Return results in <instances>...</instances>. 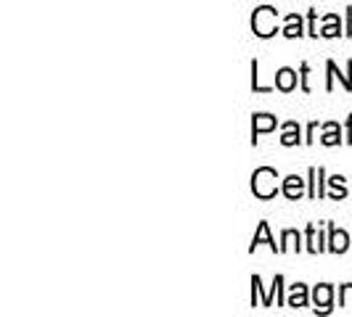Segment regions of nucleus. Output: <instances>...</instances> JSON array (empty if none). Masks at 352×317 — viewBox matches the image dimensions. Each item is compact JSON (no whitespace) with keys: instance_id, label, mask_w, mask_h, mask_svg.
I'll return each instance as SVG.
<instances>
[{"instance_id":"10","label":"nucleus","mask_w":352,"mask_h":317,"mask_svg":"<svg viewBox=\"0 0 352 317\" xmlns=\"http://www.w3.org/2000/svg\"><path fill=\"white\" fill-rule=\"evenodd\" d=\"M289 307H307V288L297 283L292 285V294H289Z\"/></svg>"},{"instance_id":"7","label":"nucleus","mask_w":352,"mask_h":317,"mask_svg":"<svg viewBox=\"0 0 352 317\" xmlns=\"http://www.w3.org/2000/svg\"><path fill=\"white\" fill-rule=\"evenodd\" d=\"M331 294H334V291H331V285H326V283H323V285H318L316 288V294H313V299H316V309H320V312H329V309H331Z\"/></svg>"},{"instance_id":"6","label":"nucleus","mask_w":352,"mask_h":317,"mask_svg":"<svg viewBox=\"0 0 352 317\" xmlns=\"http://www.w3.org/2000/svg\"><path fill=\"white\" fill-rule=\"evenodd\" d=\"M350 246V238H347V233L344 230H336L331 228V238H329V251H334V254H344Z\"/></svg>"},{"instance_id":"12","label":"nucleus","mask_w":352,"mask_h":317,"mask_svg":"<svg viewBox=\"0 0 352 317\" xmlns=\"http://www.w3.org/2000/svg\"><path fill=\"white\" fill-rule=\"evenodd\" d=\"M320 141H323V145H339V141H342V138H339V127H336L334 122L326 124V135H323Z\"/></svg>"},{"instance_id":"4","label":"nucleus","mask_w":352,"mask_h":317,"mask_svg":"<svg viewBox=\"0 0 352 317\" xmlns=\"http://www.w3.org/2000/svg\"><path fill=\"white\" fill-rule=\"evenodd\" d=\"M302 191H305V180L297 175H289L286 180H283V196L286 198H292V201H297L302 196Z\"/></svg>"},{"instance_id":"11","label":"nucleus","mask_w":352,"mask_h":317,"mask_svg":"<svg viewBox=\"0 0 352 317\" xmlns=\"http://www.w3.org/2000/svg\"><path fill=\"white\" fill-rule=\"evenodd\" d=\"M283 35L286 37H300L302 35V19L300 16H286V27H283Z\"/></svg>"},{"instance_id":"9","label":"nucleus","mask_w":352,"mask_h":317,"mask_svg":"<svg viewBox=\"0 0 352 317\" xmlns=\"http://www.w3.org/2000/svg\"><path fill=\"white\" fill-rule=\"evenodd\" d=\"M281 143H283V145H297V143H300V124H297V122L283 124Z\"/></svg>"},{"instance_id":"14","label":"nucleus","mask_w":352,"mask_h":317,"mask_svg":"<svg viewBox=\"0 0 352 317\" xmlns=\"http://www.w3.org/2000/svg\"><path fill=\"white\" fill-rule=\"evenodd\" d=\"M326 21H329V27H326V30H323L320 35H323V37H336V35H339V27H336V21H339V19H336V16H329Z\"/></svg>"},{"instance_id":"1","label":"nucleus","mask_w":352,"mask_h":317,"mask_svg":"<svg viewBox=\"0 0 352 317\" xmlns=\"http://www.w3.org/2000/svg\"><path fill=\"white\" fill-rule=\"evenodd\" d=\"M276 180H278V172H276V169L260 167V169L252 175V191H254V196H257V198H273V196L278 193Z\"/></svg>"},{"instance_id":"13","label":"nucleus","mask_w":352,"mask_h":317,"mask_svg":"<svg viewBox=\"0 0 352 317\" xmlns=\"http://www.w3.org/2000/svg\"><path fill=\"white\" fill-rule=\"evenodd\" d=\"M339 304H342V307H352V283H347V285L339 291Z\"/></svg>"},{"instance_id":"3","label":"nucleus","mask_w":352,"mask_h":317,"mask_svg":"<svg viewBox=\"0 0 352 317\" xmlns=\"http://www.w3.org/2000/svg\"><path fill=\"white\" fill-rule=\"evenodd\" d=\"M270 130H276V117H270V114H257L254 117V124H252V141L257 143V135H263V132H270Z\"/></svg>"},{"instance_id":"2","label":"nucleus","mask_w":352,"mask_h":317,"mask_svg":"<svg viewBox=\"0 0 352 317\" xmlns=\"http://www.w3.org/2000/svg\"><path fill=\"white\" fill-rule=\"evenodd\" d=\"M276 8H270V5H263V8H257L254 11V16H252V30H254V35L257 37H273L278 32V24H276Z\"/></svg>"},{"instance_id":"5","label":"nucleus","mask_w":352,"mask_h":317,"mask_svg":"<svg viewBox=\"0 0 352 317\" xmlns=\"http://www.w3.org/2000/svg\"><path fill=\"white\" fill-rule=\"evenodd\" d=\"M276 88L283 90V93H289V90L297 88V71L294 69H278V74H276Z\"/></svg>"},{"instance_id":"8","label":"nucleus","mask_w":352,"mask_h":317,"mask_svg":"<svg viewBox=\"0 0 352 317\" xmlns=\"http://www.w3.org/2000/svg\"><path fill=\"white\" fill-rule=\"evenodd\" d=\"M260 244H267V246L273 248V251H281V246H276V241L270 238V230H267V222H260V230L254 233V238H252V251L260 246Z\"/></svg>"}]
</instances>
